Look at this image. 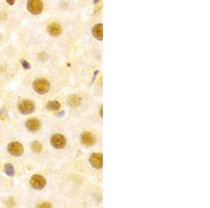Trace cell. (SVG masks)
I'll return each instance as SVG.
<instances>
[{
    "instance_id": "cell-1",
    "label": "cell",
    "mask_w": 210,
    "mask_h": 208,
    "mask_svg": "<svg viewBox=\"0 0 210 208\" xmlns=\"http://www.w3.org/2000/svg\"><path fill=\"white\" fill-rule=\"evenodd\" d=\"M33 88L39 94H45L50 89L49 82L45 79H38L33 82Z\"/></svg>"
},
{
    "instance_id": "cell-2",
    "label": "cell",
    "mask_w": 210,
    "mask_h": 208,
    "mask_svg": "<svg viewBox=\"0 0 210 208\" xmlns=\"http://www.w3.org/2000/svg\"><path fill=\"white\" fill-rule=\"evenodd\" d=\"M27 8L32 14L38 15L42 12L44 6L42 0H28L27 2Z\"/></svg>"
},
{
    "instance_id": "cell-3",
    "label": "cell",
    "mask_w": 210,
    "mask_h": 208,
    "mask_svg": "<svg viewBox=\"0 0 210 208\" xmlns=\"http://www.w3.org/2000/svg\"><path fill=\"white\" fill-rule=\"evenodd\" d=\"M18 107L20 112L22 114H25V115L32 113L35 109V104L33 103V102L29 100H22L18 104Z\"/></svg>"
},
{
    "instance_id": "cell-4",
    "label": "cell",
    "mask_w": 210,
    "mask_h": 208,
    "mask_svg": "<svg viewBox=\"0 0 210 208\" xmlns=\"http://www.w3.org/2000/svg\"><path fill=\"white\" fill-rule=\"evenodd\" d=\"M51 144L56 149H62L66 146L67 140L62 134H54L51 138Z\"/></svg>"
},
{
    "instance_id": "cell-5",
    "label": "cell",
    "mask_w": 210,
    "mask_h": 208,
    "mask_svg": "<svg viewBox=\"0 0 210 208\" xmlns=\"http://www.w3.org/2000/svg\"><path fill=\"white\" fill-rule=\"evenodd\" d=\"M30 184L36 190H42L46 184L45 178L42 175H35L31 177Z\"/></svg>"
},
{
    "instance_id": "cell-6",
    "label": "cell",
    "mask_w": 210,
    "mask_h": 208,
    "mask_svg": "<svg viewBox=\"0 0 210 208\" xmlns=\"http://www.w3.org/2000/svg\"><path fill=\"white\" fill-rule=\"evenodd\" d=\"M8 152L14 156H20L23 154L24 148L21 144L18 142H13L8 145Z\"/></svg>"
},
{
    "instance_id": "cell-7",
    "label": "cell",
    "mask_w": 210,
    "mask_h": 208,
    "mask_svg": "<svg viewBox=\"0 0 210 208\" xmlns=\"http://www.w3.org/2000/svg\"><path fill=\"white\" fill-rule=\"evenodd\" d=\"M90 163L93 168L96 169H101L103 166V156L102 154L95 153L90 157Z\"/></svg>"
},
{
    "instance_id": "cell-8",
    "label": "cell",
    "mask_w": 210,
    "mask_h": 208,
    "mask_svg": "<svg viewBox=\"0 0 210 208\" xmlns=\"http://www.w3.org/2000/svg\"><path fill=\"white\" fill-rule=\"evenodd\" d=\"M81 142L83 145L90 147L95 144V138L93 134L86 132L82 133L81 135Z\"/></svg>"
},
{
    "instance_id": "cell-9",
    "label": "cell",
    "mask_w": 210,
    "mask_h": 208,
    "mask_svg": "<svg viewBox=\"0 0 210 208\" xmlns=\"http://www.w3.org/2000/svg\"><path fill=\"white\" fill-rule=\"evenodd\" d=\"M26 128L27 130L31 132H36L39 129L41 126V123L36 118H29L26 122Z\"/></svg>"
},
{
    "instance_id": "cell-10",
    "label": "cell",
    "mask_w": 210,
    "mask_h": 208,
    "mask_svg": "<svg viewBox=\"0 0 210 208\" xmlns=\"http://www.w3.org/2000/svg\"><path fill=\"white\" fill-rule=\"evenodd\" d=\"M48 32L52 36H57L60 35L62 32V27L60 25L58 22H52L48 27Z\"/></svg>"
},
{
    "instance_id": "cell-11",
    "label": "cell",
    "mask_w": 210,
    "mask_h": 208,
    "mask_svg": "<svg viewBox=\"0 0 210 208\" xmlns=\"http://www.w3.org/2000/svg\"><path fill=\"white\" fill-rule=\"evenodd\" d=\"M92 32L95 39L102 41V36H102V24H97L93 27Z\"/></svg>"
},
{
    "instance_id": "cell-12",
    "label": "cell",
    "mask_w": 210,
    "mask_h": 208,
    "mask_svg": "<svg viewBox=\"0 0 210 208\" xmlns=\"http://www.w3.org/2000/svg\"><path fill=\"white\" fill-rule=\"evenodd\" d=\"M68 104L72 107H78L81 104V98L77 95H71L68 98Z\"/></svg>"
},
{
    "instance_id": "cell-13",
    "label": "cell",
    "mask_w": 210,
    "mask_h": 208,
    "mask_svg": "<svg viewBox=\"0 0 210 208\" xmlns=\"http://www.w3.org/2000/svg\"><path fill=\"white\" fill-rule=\"evenodd\" d=\"M61 107L60 103L57 100L50 101L46 104V108L51 111H58Z\"/></svg>"
},
{
    "instance_id": "cell-14",
    "label": "cell",
    "mask_w": 210,
    "mask_h": 208,
    "mask_svg": "<svg viewBox=\"0 0 210 208\" xmlns=\"http://www.w3.org/2000/svg\"><path fill=\"white\" fill-rule=\"evenodd\" d=\"M4 172L9 177H13L14 175V167L11 163H6L4 165Z\"/></svg>"
},
{
    "instance_id": "cell-15",
    "label": "cell",
    "mask_w": 210,
    "mask_h": 208,
    "mask_svg": "<svg viewBox=\"0 0 210 208\" xmlns=\"http://www.w3.org/2000/svg\"><path fill=\"white\" fill-rule=\"evenodd\" d=\"M31 148L34 152L39 154V153H40L42 151V145L39 142H33L32 143Z\"/></svg>"
},
{
    "instance_id": "cell-16",
    "label": "cell",
    "mask_w": 210,
    "mask_h": 208,
    "mask_svg": "<svg viewBox=\"0 0 210 208\" xmlns=\"http://www.w3.org/2000/svg\"><path fill=\"white\" fill-rule=\"evenodd\" d=\"M20 63H21L22 67H23L25 70H29L31 68L30 64L25 60H20Z\"/></svg>"
},
{
    "instance_id": "cell-17",
    "label": "cell",
    "mask_w": 210,
    "mask_h": 208,
    "mask_svg": "<svg viewBox=\"0 0 210 208\" xmlns=\"http://www.w3.org/2000/svg\"><path fill=\"white\" fill-rule=\"evenodd\" d=\"M52 205L49 203H43L37 205V207H52Z\"/></svg>"
},
{
    "instance_id": "cell-18",
    "label": "cell",
    "mask_w": 210,
    "mask_h": 208,
    "mask_svg": "<svg viewBox=\"0 0 210 208\" xmlns=\"http://www.w3.org/2000/svg\"><path fill=\"white\" fill-rule=\"evenodd\" d=\"M6 2H7L8 5H10V6H13V4H14L15 3V0H6Z\"/></svg>"
},
{
    "instance_id": "cell-19",
    "label": "cell",
    "mask_w": 210,
    "mask_h": 208,
    "mask_svg": "<svg viewBox=\"0 0 210 208\" xmlns=\"http://www.w3.org/2000/svg\"><path fill=\"white\" fill-rule=\"evenodd\" d=\"M64 115H65V111H61V112L59 113L58 114V116H59V117H62V116H64Z\"/></svg>"
},
{
    "instance_id": "cell-20",
    "label": "cell",
    "mask_w": 210,
    "mask_h": 208,
    "mask_svg": "<svg viewBox=\"0 0 210 208\" xmlns=\"http://www.w3.org/2000/svg\"><path fill=\"white\" fill-rule=\"evenodd\" d=\"M102 106L101 107V108H100V116H101L102 117Z\"/></svg>"
}]
</instances>
